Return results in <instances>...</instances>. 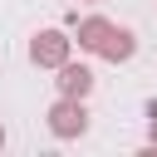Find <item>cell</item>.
<instances>
[{
	"instance_id": "4",
	"label": "cell",
	"mask_w": 157,
	"mask_h": 157,
	"mask_svg": "<svg viewBox=\"0 0 157 157\" xmlns=\"http://www.w3.org/2000/svg\"><path fill=\"white\" fill-rule=\"evenodd\" d=\"M54 74H59V78H54V83H59V93H69V98H88V93H93V83H98V78H93V69H88V64H74V59H69V64H59Z\"/></svg>"
},
{
	"instance_id": "7",
	"label": "cell",
	"mask_w": 157,
	"mask_h": 157,
	"mask_svg": "<svg viewBox=\"0 0 157 157\" xmlns=\"http://www.w3.org/2000/svg\"><path fill=\"white\" fill-rule=\"evenodd\" d=\"M5 142H10V132H5V123H0V147H5Z\"/></svg>"
},
{
	"instance_id": "5",
	"label": "cell",
	"mask_w": 157,
	"mask_h": 157,
	"mask_svg": "<svg viewBox=\"0 0 157 157\" xmlns=\"http://www.w3.org/2000/svg\"><path fill=\"white\" fill-rule=\"evenodd\" d=\"M137 54V34L128 29V25H113V34H108V44H103V59L108 64H128Z\"/></svg>"
},
{
	"instance_id": "2",
	"label": "cell",
	"mask_w": 157,
	"mask_h": 157,
	"mask_svg": "<svg viewBox=\"0 0 157 157\" xmlns=\"http://www.w3.org/2000/svg\"><path fill=\"white\" fill-rule=\"evenodd\" d=\"M74 59V34L69 29H39L29 39V64L34 69H59Z\"/></svg>"
},
{
	"instance_id": "8",
	"label": "cell",
	"mask_w": 157,
	"mask_h": 157,
	"mask_svg": "<svg viewBox=\"0 0 157 157\" xmlns=\"http://www.w3.org/2000/svg\"><path fill=\"white\" fill-rule=\"evenodd\" d=\"M83 5H103V0H83Z\"/></svg>"
},
{
	"instance_id": "1",
	"label": "cell",
	"mask_w": 157,
	"mask_h": 157,
	"mask_svg": "<svg viewBox=\"0 0 157 157\" xmlns=\"http://www.w3.org/2000/svg\"><path fill=\"white\" fill-rule=\"evenodd\" d=\"M44 123H49V132L54 137H83L88 132V108H83V98H69V93H59L54 103H49V113H44Z\"/></svg>"
},
{
	"instance_id": "6",
	"label": "cell",
	"mask_w": 157,
	"mask_h": 157,
	"mask_svg": "<svg viewBox=\"0 0 157 157\" xmlns=\"http://www.w3.org/2000/svg\"><path fill=\"white\" fill-rule=\"evenodd\" d=\"M147 137H152V142H157V98H152V103H147Z\"/></svg>"
},
{
	"instance_id": "3",
	"label": "cell",
	"mask_w": 157,
	"mask_h": 157,
	"mask_svg": "<svg viewBox=\"0 0 157 157\" xmlns=\"http://www.w3.org/2000/svg\"><path fill=\"white\" fill-rule=\"evenodd\" d=\"M108 34H113V20H108V15H83V20H74V44H78L83 54H103Z\"/></svg>"
}]
</instances>
